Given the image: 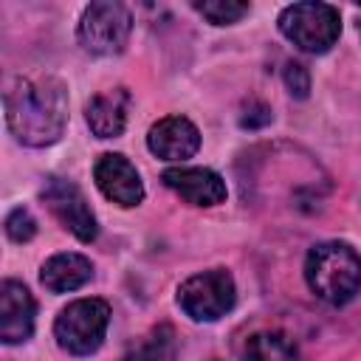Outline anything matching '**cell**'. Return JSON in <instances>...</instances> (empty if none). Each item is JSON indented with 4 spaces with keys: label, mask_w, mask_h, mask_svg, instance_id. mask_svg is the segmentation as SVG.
Segmentation results:
<instances>
[{
    "label": "cell",
    "mask_w": 361,
    "mask_h": 361,
    "mask_svg": "<svg viewBox=\"0 0 361 361\" xmlns=\"http://www.w3.org/2000/svg\"><path fill=\"white\" fill-rule=\"evenodd\" d=\"M6 121L25 147L56 144L68 124V87L51 73L14 76L3 90Z\"/></svg>",
    "instance_id": "1"
},
{
    "label": "cell",
    "mask_w": 361,
    "mask_h": 361,
    "mask_svg": "<svg viewBox=\"0 0 361 361\" xmlns=\"http://www.w3.org/2000/svg\"><path fill=\"white\" fill-rule=\"evenodd\" d=\"M305 279L322 302L344 305L361 288V257L347 243H338V240L319 243L307 251Z\"/></svg>",
    "instance_id": "2"
},
{
    "label": "cell",
    "mask_w": 361,
    "mask_h": 361,
    "mask_svg": "<svg viewBox=\"0 0 361 361\" xmlns=\"http://www.w3.org/2000/svg\"><path fill=\"white\" fill-rule=\"evenodd\" d=\"M110 324V305L104 299H76L59 310L54 322L56 344L71 355H90L102 347Z\"/></svg>",
    "instance_id": "3"
},
{
    "label": "cell",
    "mask_w": 361,
    "mask_h": 361,
    "mask_svg": "<svg viewBox=\"0 0 361 361\" xmlns=\"http://www.w3.org/2000/svg\"><path fill=\"white\" fill-rule=\"evenodd\" d=\"M279 31L307 54H324L341 34V17L327 3H293L279 14Z\"/></svg>",
    "instance_id": "4"
},
{
    "label": "cell",
    "mask_w": 361,
    "mask_h": 361,
    "mask_svg": "<svg viewBox=\"0 0 361 361\" xmlns=\"http://www.w3.org/2000/svg\"><path fill=\"white\" fill-rule=\"evenodd\" d=\"M130 31H133L130 11L121 3L102 0V3H90L82 11L76 37L85 51H90L96 56H113V54L124 51Z\"/></svg>",
    "instance_id": "5"
},
{
    "label": "cell",
    "mask_w": 361,
    "mask_h": 361,
    "mask_svg": "<svg viewBox=\"0 0 361 361\" xmlns=\"http://www.w3.org/2000/svg\"><path fill=\"white\" fill-rule=\"evenodd\" d=\"M234 302H237V288L226 268L195 274L178 288V305L195 322H217L234 307Z\"/></svg>",
    "instance_id": "6"
},
{
    "label": "cell",
    "mask_w": 361,
    "mask_h": 361,
    "mask_svg": "<svg viewBox=\"0 0 361 361\" xmlns=\"http://www.w3.org/2000/svg\"><path fill=\"white\" fill-rule=\"evenodd\" d=\"M39 197L42 203L48 206V212L82 243H90L96 240L99 234V226H96V214L85 197V192L68 180V178H59V175H51L45 178L42 189H39Z\"/></svg>",
    "instance_id": "7"
},
{
    "label": "cell",
    "mask_w": 361,
    "mask_h": 361,
    "mask_svg": "<svg viewBox=\"0 0 361 361\" xmlns=\"http://www.w3.org/2000/svg\"><path fill=\"white\" fill-rule=\"evenodd\" d=\"M93 180L102 195L118 206H138L144 200V183L138 169L118 152H104L93 164Z\"/></svg>",
    "instance_id": "8"
},
{
    "label": "cell",
    "mask_w": 361,
    "mask_h": 361,
    "mask_svg": "<svg viewBox=\"0 0 361 361\" xmlns=\"http://www.w3.org/2000/svg\"><path fill=\"white\" fill-rule=\"evenodd\" d=\"M147 147L161 161H186L200 149V133L186 116H164L149 127Z\"/></svg>",
    "instance_id": "9"
},
{
    "label": "cell",
    "mask_w": 361,
    "mask_h": 361,
    "mask_svg": "<svg viewBox=\"0 0 361 361\" xmlns=\"http://www.w3.org/2000/svg\"><path fill=\"white\" fill-rule=\"evenodd\" d=\"M34 296L23 282L6 279L0 285V338L6 344H23L34 333Z\"/></svg>",
    "instance_id": "10"
},
{
    "label": "cell",
    "mask_w": 361,
    "mask_h": 361,
    "mask_svg": "<svg viewBox=\"0 0 361 361\" xmlns=\"http://www.w3.org/2000/svg\"><path fill=\"white\" fill-rule=\"evenodd\" d=\"M161 180L192 206H217L226 200L223 178L206 166H175V169H166Z\"/></svg>",
    "instance_id": "11"
},
{
    "label": "cell",
    "mask_w": 361,
    "mask_h": 361,
    "mask_svg": "<svg viewBox=\"0 0 361 361\" xmlns=\"http://www.w3.org/2000/svg\"><path fill=\"white\" fill-rule=\"evenodd\" d=\"M127 110H130V93L124 87H113V90L96 93L87 102L85 118L96 138H116L124 133Z\"/></svg>",
    "instance_id": "12"
},
{
    "label": "cell",
    "mask_w": 361,
    "mask_h": 361,
    "mask_svg": "<svg viewBox=\"0 0 361 361\" xmlns=\"http://www.w3.org/2000/svg\"><path fill=\"white\" fill-rule=\"evenodd\" d=\"M93 276V262L85 254L76 251H65V254H54L42 262L39 268V282L42 288H48L51 293H68L82 288L85 282H90Z\"/></svg>",
    "instance_id": "13"
},
{
    "label": "cell",
    "mask_w": 361,
    "mask_h": 361,
    "mask_svg": "<svg viewBox=\"0 0 361 361\" xmlns=\"http://www.w3.org/2000/svg\"><path fill=\"white\" fill-rule=\"evenodd\" d=\"M243 361H299V353L293 338L282 330H262L245 341Z\"/></svg>",
    "instance_id": "14"
},
{
    "label": "cell",
    "mask_w": 361,
    "mask_h": 361,
    "mask_svg": "<svg viewBox=\"0 0 361 361\" xmlns=\"http://www.w3.org/2000/svg\"><path fill=\"white\" fill-rule=\"evenodd\" d=\"M172 358H175V333L169 324H158L121 355V361H172Z\"/></svg>",
    "instance_id": "15"
},
{
    "label": "cell",
    "mask_w": 361,
    "mask_h": 361,
    "mask_svg": "<svg viewBox=\"0 0 361 361\" xmlns=\"http://www.w3.org/2000/svg\"><path fill=\"white\" fill-rule=\"evenodd\" d=\"M195 11L203 14L212 25H231L240 17L248 14V3H237V0H203V3H195Z\"/></svg>",
    "instance_id": "16"
},
{
    "label": "cell",
    "mask_w": 361,
    "mask_h": 361,
    "mask_svg": "<svg viewBox=\"0 0 361 361\" xmlns=\"http://www.w3.org/2000/svg\"><path fill=\"white\" fill-rule=\"evenodd\" d=\"M6 234L14 243H28L37 234V220L25 206H17L6 214Z\"/></svg>",
    "instance_id": "17"
},
{
    "label": "cell",
    "mask_w": 361,
    "mask_h": 361,
    "mask_svg": "<svg viewBox=\"0 0 361 361\" xmlns=\"http://www.w3.org/2000/svg\"><path fill=\"white\" fill-rule=\"evenodd\" d=\"M282 76H285V87L290 90V96L305 99V96L310 93V73H307L305 65H299V62H288Z\"/></svg>",
    "instance_id": "18"
},
{
    "label": "cell",
    "mask_w": 361,
    "mask_h": 361,
    "mask_svg": "<svg viewBox=\"0 0 361 361\" xmlns=\"http://www.w3.org/2000/svg\"><path fill=\"white\" fill-rule=\"evenodd\" d=\"M240 124L248 127V130H259V127L271 124V107L262 104V102H257V99H251V102L245 104L243 116H240Z\"/></svg>",
    "instance_id": "19"
},
{
    "label": "cell",
    "mask_w": 361,
    "mask_h": 361,
    "mask_svg": "<svg viewBox=\"0 0 361 361\" xmlns=\"http://www.w3.org/2000/svg\"><path fill=\"white\" fill-rule=\"evenodd\" d=\"M358 37H361V23H358Z\"/></svg>",
    "instance_id": "20"
}]
</instances>
